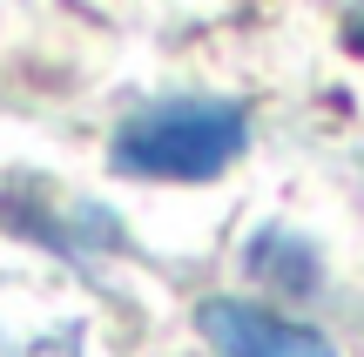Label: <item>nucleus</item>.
<instances>
[{
    "label": "nucleus",
    "instance_id": "nucleus-1",
    "mask_svg": "<svg viewBox=\"0 0 364 357\" xmlns=\"http://www.w3.org/2000/svg\"><path fill=\"white\" fill-rule=\"evenodd\" d=\"M250 148V108L230 94H162L115 121L108 169L129 182H216Z\"/></svg>",
    "mask_w": 364,
    "mask_h": 357
},
{
    "label": "nucleus",
    "instance_id": "nucleus-3",
    "mask_svg": "<svg viewBox=\"0 0 364 357\" xmlns=\"http://www.w3.org/2000/svg\"><path fill=\"white\" fill-rule=\"evenodd\" d=\"M0 223L21 229L41 250L68 256V263H102V256L129 250L115 209H102V202H68V196H54V189H14V196H0Z\"/></svg>",
    "mask_w": 364,
    "mask_h": 357
},
{
    "label": "nucleus",
    "instance_id": "nucleus-2",
    "mask_svg": "<svg viewBox=\"0 0 364 357\" xmlns=\"http://www.w3.org/2000/svg\"><path fill=\"white\" fill-rule=\"evenodd\" d=\"M196 337L209 344V357H344L317 324L290 317L263 297H203Z\"/></svg>",
    "mask_w": 364,
    "mask_h": 357
},
{
    "label": "nucleus",
    "instance_id": "nucleus-5",
    "mask_svg": "<svg viewBox=\"0 0 364 357\" xmlns=\"http://www.w3.org/2000/svg\"><path fill=\"white\" fill-rule=\"evenodd\" d=\"M344 54H351V61H364V0L344 13Z\"/></svg>",
    "mask_w": 364,
    "mask_h": 357
},
{
    "label": "nucleus",
    "instance_id": "nucleus-4",
    "mask_svg": "<svg viewBox=\"0 0 364 357\" xmlns=\"http://www.w3.org/2000/svg\"><path fill=\"white\" fill-rule=\"evenodd\" d=\"M243 270L270 297H317L324 290V263H317V250L290 223H263L257 236L243 243Z\"/></svg>",
    "mask_w": 364,
    "mask_h": 357
}]
</instances>
